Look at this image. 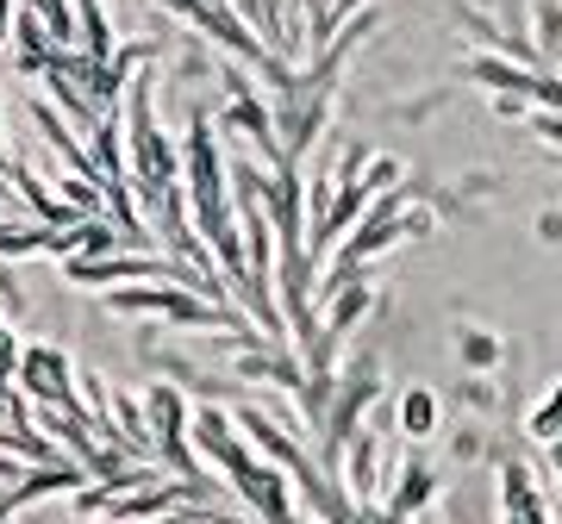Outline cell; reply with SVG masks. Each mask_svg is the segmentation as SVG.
<instances>
[{
    "mask_svg": "<svg viewBox=\"0 0 562 524\" xmlns=\"http://www.w3.org/2000/svg\"><path fill=\"white\" fill-rule=\"evenodd\" d=\"M220 119L194 113L188 119V144H181V182H188V206H194V231L220 257L225 282H244V238H238V206H232V169L220 157Z\"/></svg>",
    "mask_w": 562,
    "mask_h": 524,
    "instance_id": "obj_1",
    "label": "cell"
},
{
    "mask_svg": "<svg viewBox=\"0 0 562 524\" xmlns=\"http://www.w3.org/2000/svg\"><path fill=\"white\" fill-rule=\"evenodd\" d=\"M150 69H132V81H125V175L138 182V194H150V187H169L181 175V157L169 150V132H157V113H150Z\"/></svg>",
    "mask_w": 562,
    "mask_h": 524,
    "instance_id": "obj_2",
    "label": "cell"
},
{
    "mask_svg": "<svg viewBox=\"0 0 562 524\" xmlns=\"http://www.w3.org/2000/svg\"><path fill=\"white\" fill-rule=\"evenodd\" d=\"M375 394H382V363H375L369 350L350 356V368L331 375V400H325V419H319V468L331 481H338V456H344V444H350V431L362 424V412L375 406Z\"/></svg>",
    "mask_w": 562,
    "mask_h": 524,
    "instance_id": "obj_3",
    "label": "cell"
},
{
    "mask_svg": "<svg viewBox=\"0 0 562 524\" xmlns=\"http://www.w3.org/2000/svg\"><path fill=\"white\" fill-rule=\"evenodd\" d=\"M113 312H157V319L181 324V331H238V324H250V312H238V306H213L206 294H194V287L181 282H144V287H120L113 294Z\"/></svg>",
    "mask_w": 562,
    "mask_h": 524,
    "instance_id": "obj_4",
    "label": "cell"
},
{
    "mask_svg": "<svg viewBox=\"0 0 562 524\" xmlns=\"http://www.w3.org/2000/svg\"><path fill=\"white\" fill-rule=\"evenodd\" d=\"M144 424H150V444H157L162 463L176 468L181 481H194V475H201V456L188 444V406H181L176 381H157L144 394Z\"/></svg>",
    "mask_w": 562,
    "mask_h": 524,
    "instance_id": "obj_5",
    "label": "cell"
},
{
    "mask_svg": "<svg viewBox=\"0 0 562 524\" xmlns=\"http://www.w3.org/2000/svg\"><path fill=\"white\" fill-rule=\"evenodd\" d=\"M13 375H20V394L32 406H63V412H81L88 419V406L76 400V381H69V350H57V343H25Z\"/></svg>",
    "mask_w": 562,
    "mask_h": 524,
    "instance_id": "obj_6",
    "label": "cell"
},
{
    "mask_svg": "<svg viewBox=\"0 0 562 524\" xmlns=\"http://www.w3.org/2000/svg\"><path fill=\"white\" fill-rule=\"evenodd\" d=\"M188 444H194V456L220 463V468H225V481H232V475H244V468L257 463V449H250V437L238 431V419H232V412H220V406H201V412L188 419Z\"/></svg>",
    "mask_w": 562,
    "mask_h": 524,
    "instance_id": "obj_7",
    "label": "cell"
},
{
    "mask_svg": "<svg viewBox=\"0 0 562 524\" xmlns=\"http://www.w3.org/2000/svg\"><path fill=\"white\" fill-rule=\"evenodd\" d=\"M225 487H232V493H238L250 512H257V519H294V512H301V500H294V481H288L276 463H262V456L244 468V475H232Z\"/></svg>",
    "mask_w": 562,
    "mask_h": 524,
    "instance_id": "obj_8",
    "label": "cell"
},
{
    "mask_svg": "<svg viewBox=\"0 0 562 524\" xmlns=\"http://www.w3.org/2000/svg\"><path fill=\"white\" fill-rule=\"evenodd\" d=\"M431 493H438V475H431V463L413 449V456L401 463V481H394L387 505H375V519H413V512H425V505H431Z\"/></svg>",
    "mask_w": 562,
    "mask_h": 524,
    "instance_id": "obj_9",
    "label": "cell"
},
{
    "mask_svg": "<svg viewBox=\"0 0 562 524\" xmlns=\"http://www.w3.org/2000/svg\"><path fill=\"white\" fill-rule=\"evenodd\" d=\"M501 519H525V524L557 519V505L538 493V481H531L525 463H501Z\"/></svg>",
    "mask_w": 562,
    "mask_h": 524,
    "instance_id": "obj_10",
    "label": "cell"
},
{
    "mask_svg": "<svg viewBox=\"0 0 562 524\" xmlns=\"http://www.w3.org/2000/svg\"><path fill=\"white\" fill-rule=\"evenodd\" d=\"M238 20L250 25V32H257V38L269 44V50H276V57L294 62V32H288V20H281L276 0H238Z\"/></svg>",
    "mask_w": 562,
    "mask_h": 524,
    "instance_id": "obj_11",
    "label": "cell"
},
{
    "mask_svg": "<svg viewBox=\"0 0 562 524\" xmlns=\"http://www.w3.org/2000/svg\"><path fill=\"white\" fill-rule=\"evenodd\" d=\"M0 257H57V225H7L0 219Z\"/></svg>",
    "mask_w": 562,
    "mask_h": 524,
    "instance_id": "obj_12",
    "label": "cell"
},
{
    "mask_svg": "<svg viewBox=\"0 0 562 524\" xmlns=\"http://www.w3.org/2000/svg\"><path fill=\"white\" fill-rule=\"evenodd\" d=\"M438 431V394L431 387H406L401 394V437L406 444H425Z\"/></svg>",
    "mask_w": 562,
    "mask_h": 524,
    "instance_id": "obj_13",
    "label": "cell"
},
{
    "mask_svg": "<svg viewBox=\"0 0 562 524\" xmlns=\"http://www.w3.org/2000/svg\"><path fill=\"white\" fill-rule=\"evenodd\" d=\"M76 50H88V57H113V32H106V13L101 0H76Z\"/></svg>",
    "mask_w": 562,
    "mask_h": 524,
    "instance_id": "obj_14",
    "label": "cell"
},
{
    "mask_svg": "<svg viewBox=\"0 0 562 524\" xmlns=\"http://www.w3.org/2000/svg\"><path fill=\"white\" fill-rule=\"evenodd\" d=\"M25 13H38L44 32L63 44V50H76V13H69V0H20Z\"/></svg>",
    "mask_w": 562,
    "mask_h": 524,
    "instance_id": "obj_15",
    "label": "cell"
},
{
    "mask_svg": "<svg viewBox=\"0 0 562 524\" xmlns=\"http://www.w3.org/2000/svg\"><path fill=\"white\" fill-rule=\"evenodd\" d=\"M531 25H538V57H543V69H550V57H562V0H538L531 7Z\"/></svg>",
    "mask_w": 562,
    "mask_h": 524,
    "instance_id": "obj_16",
    "label": "cell"
},
{
    "mask_svg": "<svg viewBox=\"0 0 562 524\" xmlns=\"http://www.w3.org/2000/svg\"><path fill=\"white\" fill-rule=\"evenodd\" d=\"M525 431H531L538 444H550V437H562V381L550 387V400H543L538 412H531V424H525Z\"/></svg>",
    "mask_w": 562,
    "mask_h": 524,
    "instance_id": "obj_17",
    "label": "cell"
},
{
    "mask_svg": "<svg viewBox=\"0 0 562 524\" xmlns=\"http://www.w3.org/2000/svg\"><path fill=\"white\" fill-rule=\"evenodd\" d=\"M457 356H462V363H475V368H494V363H501V343L487 338V331H462Z\"/></svg>",
    "mask_w": 562,
    "mask_h": 524,
    "instance_id": "obj_18",
    "label": "cell"
},
{
    "mask_svg": "<svg viewBox=\"0 0 562 524\" xmlns=\"http://www.w3.org/2000/svg\"><path fill=\"white\" fill-rule=\"evenodd\" d=\"M401 175H406V162H401V157H369V162H362V182H369V194L394 187Z\"/></svg>",
    "mask_w": 562,
    "mask_h": 524,
    "instance_id": "obj_19",
    "label": "cell"
},
{
    "mask_svg": "<svg viewBox=\"0 0 562 524\" xmlns=\"http://www.w3.org/2000/svg\"><path fill=\"white\" fill-rule=\"evenodd\" d=\"M13 363H20V331H0V400L13 394Z\"/></svg>",
    "mask_w": 562,
    "mask_h": 524,
    "instance_id": "obj_20",
    "label": "cell"
},
{
    "mask_svg": "<svg viewBox=\"0 0 562 524\" xmlns=\"http://www.w3.org/2000/svg\"><path fill=\"white\" fill-rule=\"evenodd\" d=\"M20 312H25V294H20V287H13V275H0V319L13 324V319H20Z\"/></svg>",
    "mask_w": 562,
    "mask_h": 524,
    "instance_id": "obj_21",
    "label": "cell"
},
{
    "mask_svg": "<svg viewBox=\"0 0 562 524\" xmlns=\"http://www.w3.org/2000/svg\"><path fill=\"white\" fill-rule=\"evenodd\" d=\"M362 0H331V7H325V25H331V32H338V20H350V13H357Z\"/></svg>",
    "mask_w": 562,
    "mask_h": 524,
    "instance_id": "obj_22",
    "label": "cell"
},
{
    "mask_svg": "<svg viewBox=\"0 0 562 524\" xmlns=\"http://www.w3.org/2000/svg\"><path fill=\"white\" fill-rule=\"evenodd\" d=\"M25 468H32L25 456H7V449H0V481H20Z\"/></svg>",
    "mask_w": 562,
    "mask_h": 524,
    "instance_id": "obj_23",
    "label": "cell"
},
{
    "mask_svg": "<svg viewBox=\"0 0 562 524\" xmlns=\"http://www.w3.org/2000/svg\"><path fill=\"white\" fill-rule=\"evenodd\" d=\"M550 468H557V481H562V437H550ZM562 512V505H557Z\"/></svg>",
    "mask_w": 562,
    "mask_h": 524,
    "instance_id": "obj_24",
    "label": "cell"
},
{
    "mask_svg": "<svg viewBox=\"0 0 562 524\" xmlns=\"http://www.w3.org/2000/svg\"><path fill=\"white\" fill-rule=\"evenodd\" d=\"M13 162H20V157H13V150H7V144H0V182H7V175H13Z\"/></svg>",
    "mask_w": 562,
    "mask_h": 524,
    "instance_id": "obj_25",
    "label": "cell"
}]
</instances>
